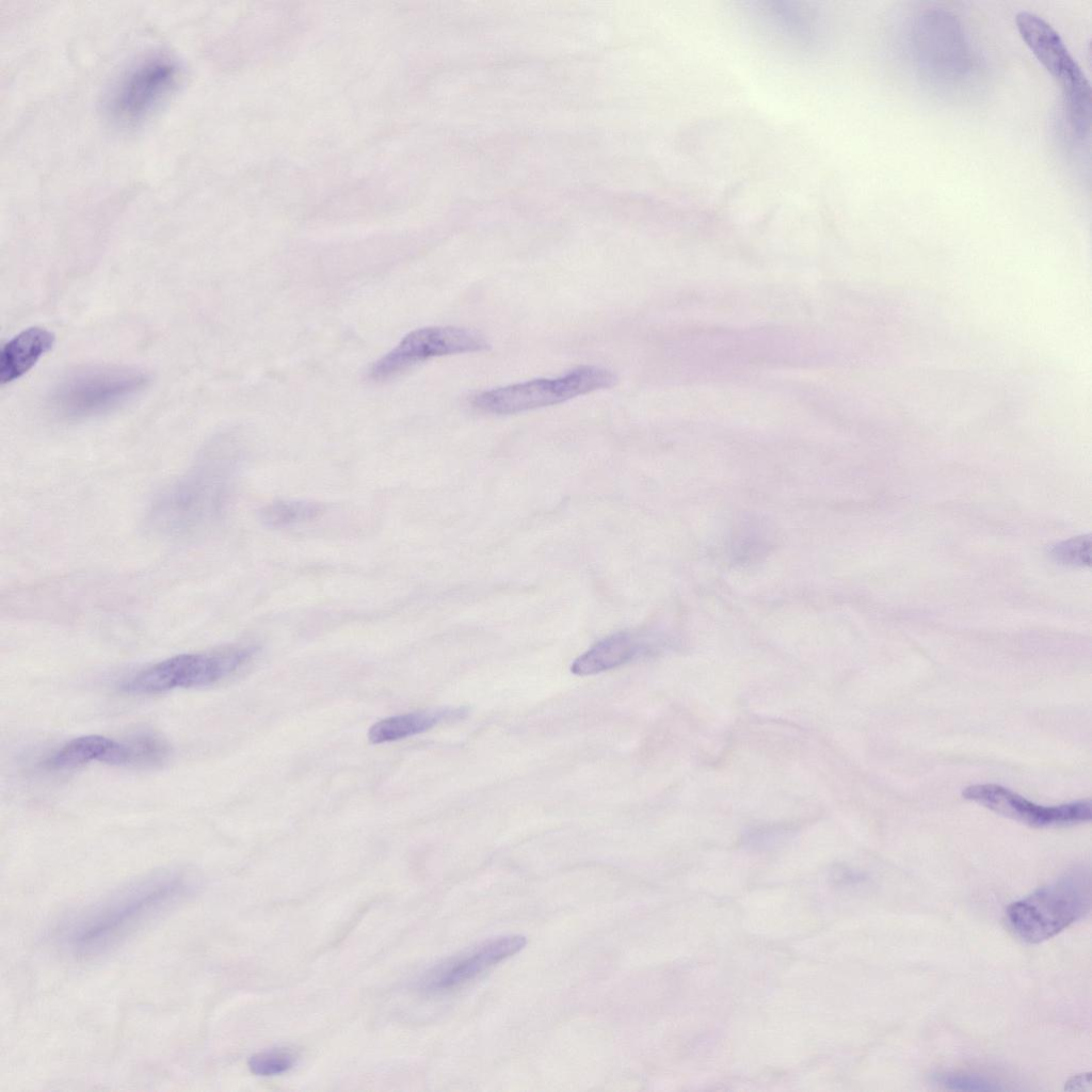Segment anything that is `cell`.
Returning a JSON list of instances; mask_svg holds the SVG:
<instances>
[{"label":"cell","mask_w":1092,"mask_h":1092,"mask_svg":"<svg viewBox=\"0 0 1092 1092\" xmlns=\"http://www.w3.org/2000/svg\"><path fill=\"white\" fill-rule=\"evenodd\" d=\"M465 713L463 708H443L389 717L369 728L368 739L373 744H380L408 738L446 720L462 718Z\"/></svg>","instance_id":"cell-14"},{"label":"cell","mask_w":1092,"mask_h":1092,"mask_svg":"<svg viewBox=\"0 0 1092 1092\" xmlns=\"http://www.w3.org/2000/svg\"><path fill=\"white\" fill-rule=\"evenodd\" d=\"M488 348L486 339L472 330L455 326L418 328L405 335L391 351L374 362L370 378L385 381L433 357L481 352Z\"/></svg>","instance_id":"cell-8"},{"label":"cell","mask_w":1092,"mask_h":1092,"mask_svg":"<svg viewBox=\"0 0 1092 1092\" xmlns=\"http://www.w3.org/2000/svg\"><path fill=\"white\" fill-rule=\"evenodd\" d=\"M1017 31L1043 67L1060 82L1063 93L1089 84L1083 71L1069 52L1059 33L1039 15L1016 14Z\"/></svg>","instance_id":"cell-11"},{"label":"cell","mask_w":1092,"mask_h":1092,"mask_svg":"<svg viewBox=\"0 0 1092 1092\" xmlns=\"http://www.w3.org/2000/svg\"><path fill=\"white\" fill-rule=\"evenodd\" d=\"M646 649V644L638 636L619 632L597 642L580 655L573 662L571 671L578 676L598 674L625 664Z\"/></svg>","instance_id":"cell-13"},{"label":"cell","mask_w":1092,"mask_h":1092,"mask_svg":"<svg viewBox=\"0 0 1092 1092\" xmlns=\"http://www.w3.org/2000/svg\"><path fill=\"white\" fill-rule=\"evenodd\" d=\"M179 77L178 62L166 53L138 59L121 74L108 94L110 117L122 126L142 122L174 92Z\"/></svg>","instance_id":"cell-7"},{"label":"cell","mask_w":1092,"mask_h":1092,"mask_svg":"<svg viewBox=\"0 0 1092 1092\" xmlns=\"http://www.w3.org/2000/svg\"><path fill=\"white\" fill-rule=\"evenodd\" d=\"M941 1086L957 1091H998L1003 1088L984 1076L968 1073H941L935 1075Z\"/></svg>","instance_id":"cell-19"},{"label":"cell","mask_w":1092,"mask_h":1092,"mask_svg":"<svg viewBox=\"0 0 1092 1092\" xmlns=\"http://www.w3.org/2000/svg\"><path fill=\"white\" fill-rule=\"evenodd\" d=\"M1090 906V873L1075 869L1010 903L1005 920L1016 937L1039 944L1085 917Z\"/></svg>","instance_id":"cell-3"},{"label":"cell","mask_w":1092,"mask_h":1092,"mask_svg":"<svg viewBox=\"0 0 1092 1092\" xmlns=\"http://www.w3.org/2000/svg\"><path fill=\"white\" fill-rule=\"evenodd\" d=\"M292 1053L272 1049L253 1055L248 1059L250 1071L257 1076H274L289 1071L294 1065Z\"/></svg>","instance_id":"cell-18"},{"label":"cell","mask_w":1092,"mask_h":1092,"mask_svg":"<svg viewBox=\"0 0 1092 1092\" xmlns=\"http://www.w3.org/2000/svg\"><path fill=\"white\" fill-rule=\"evenodd\" d=\"M323 513L320 503L302 500H278L266 505L261 520L269 527L282 528L312 520Z\"/></svg>","instance_id":"cell-17"},{"label":"cell","mask_w":1092,"mask_h":1092,"mask_svg":"<svg viewBox=\"0 0 1092 1092\" xmlns=\"http://www.w3.org/2000/svg\"><path fill=\"white\" fill-rule=\"evenodd\" d=\"M1091 1083V1073H1082L1075 1075L1069 1079L1065 1083V1090H1086Z\"/></svg>","instance_id":"cell-21"},{"label":"cell","mask_w":1092,"mask_h":1092,"mask_svg":"<svg viewBox=\"0 0 1092 1092\" xmlns=\"http://www.w3.org/2000/svg\"><path fill=\"white\" fill-rule=\"evenodd\" d=\"M254 655V647L240 645L176 655L133 674L122 684V690L149 695L177 688L212 686L239 672Z\"/></svg>","instance_id":"cell-4"},{"label":"cell","mask_w":1092,"mask_h":1092,"mask_svg":"<svg viewBox=\"0 0 1092 1092\" xmlns=\"http://www.w3.org/2000/svg\"><path fill=\"white\" fill-rule=\"evenodd\" d=\"M1053 557L1067 565H1089L1091 556L1090 536L1073 537L1057 544L1051 549Z\"/></svg>","instance_id":"cell-20"},{"label":"cell","mask_w":1092,"mask_h":1092,"mask_svg":"<svg viewBox=\"0 0 1092 1092\" xmlns=\"http://www.w3.org/2000/svg\"><path fill=\"white\" fill-rule=\"evenodd\" d=\"M170 757V745L161 737L142 733L126 740L116 741L103 762L112 766L152 768L164 764Z\"/></svg>","instance_id":"cell-15"},{"label":"cell","mask_w":1092,"mask_h":1092,"mask_svg":"<svg viewBox=\"0 0 1092 1092\" xmlns=\"http://www.w3.org/2000/svg\"><path fill=\"white\" fill-rule=\"evenodd\" d=\"M54 342V334L39 326L26 328L5 342L0 352L1 384H9L26 374L52 349Z\"/></svg>","instance_id":"cell-12"},{"label":"cell","mask_w":1092,"mask_h":1092,"mask_svg":"<svg viewBox=\"0 0 1092 1092\" xmlns=\"http://www.w3.org/2000/svg\"><path fill=\"white\" fill-rule=\"evenodd\" d=\"M232 461L224 449L210 447L154 501L150 526L172 537L197 535L215 523L227 502Z\"/></svg>","instance_id":"cell-2"},{"label":"cell","mask_w":1092,"mask_h":1092,"mask_svg":"<svg viewBox=\"0 0 1092 1092\" xmlns=\"http://www.w3.org/2000/svg\"><path fill=\"white\" fill-rule=\"evenodd\" d=\"M194 880L162 871L136 880L69 918L63 943L76 954L103 952L195 890Z\"/></svg>","instance_id":"cell-1"},{"label":"cell","mask_w":1092,"mask_h":1092,"mask_svg":"<svg viewBox=\"0 0 1092 1092\" xmlns=\"http://www.w3.org/2000/svg\"><path fill=\"white\" fill-rule=\"evenodd\" d=\"M525 945L526 937L523 935H504L485 941L467 952L432 967L420 978L417 985L428 993L459 987L517 953Z\"/></svg>","instance_id":"cell-10"},{"label":"cell","mask_w":1092,"mask_h":1092,"mask_svg":"<svg viewBox=\"0 0 1092 1092\" xmlns=\"http://www.w3.org/2000/svg\"><path fill=\"white\" fill-rule=\"evenodd\" d=\"M113 743V739L100 735L80 736L57 750L46 759L45 766L50 770L65 771L92 761L103 762Z\"/></svg>","instance_id":"cell-16"},{"label":"cell","mask_w":1092,"mask_h":1092,"mask_svg":"<svg viewBox=\"0 0 1092 1092\" xmlns=\"http://www.w3.org/2000/svg\"><path fill=\"white\" fill-rule=\"evenodd\" d=\"M615 374L597 366H580L555 379H536L477 394L471 404L481 412L508 415L555 405L609 388Z\"/></svg>","instance_id":"cell-6"},{"label":"cell","mask_w":1092,"mask_h":1092,"mask_svg":"<svg viewBox=\"0 0 1092 1092\" xmlns=\"http://www.w3.org/2000/svg\"><path fill=\"white\" fill-rule=\"evenodd\" d=\"M962 796L996 814L1035 828L1081 823L1090 821L1092 817L1090 800L1043 806L997 784L970 785L963 790Z\"/></svg>","instance_id":"cell-9"},{"label":"cell","mask_w":1092,"mask_h":1092,"mask_svg":"<svg viewBox=\"0 0 1092 1092\" xmlns=\"http://www.w3.org/2000/svg\"><path fill=\"white\" fill-rule=\"evenodd\" d=\"M148 382V375L134 368H86L67 375L54 387L50 406L61 419L82 420L121 405Z\"/></svg>","instance_id":"cell-5"}]
</instances>
